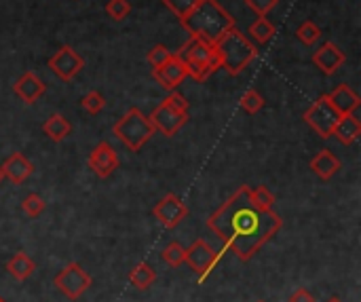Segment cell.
Here are the masks:
<instances>
[{
  "label": "cell",
  "mask_w": 361,
  "mask_h": 302,
  "mask_svg": "<svg viewBox=\"0 0 361 302\" xmlns=\"http://www.w3.org/2000/svg\"><path fill=\"white\" fill-rule=\"evenodd\" d=\"M207 226L220 237L224 250L235 252L247 262L266 241L281 231L283 220L272 209H258L249 203L247 186L243 184L224 205L209 216Z\"/></svg>",
  "instance_id": "obj_1"
},
{
  "label": "cell",
  "mask_w": 361,
  "mask_h": 302,
  "mask_svg": "<svg viewBox=\"0 0 361 302\" xmlns=\"http://www.w3.org/2000/svg\"><path fill=\"white\" fill-rule=\"evenodd\" d=\"M180 23L190 36L203 38L209 45H213L222 34H226L231 27H235L233 15L218 0H199L192 11L180 19Z\"/></svg>",
  "instance_id": "obj_2"
},
{
  "label": "cell",
  "mask_w": 361,
  "mask_h": 302,
  "mask_svg": "<svg viewBox=\"0 0 361 302\" xmlns=\"http://www.w3.org/2000/svg\"><path fill=\"white\" fill-rule=\"evenodd\" d=\"M213 49L220 58V68H224L233 76L241 74L258 55L256 47L249 43L237 27H231L226 34H222L213 43Z\"/></svg>",
  "instance_id": "obj_3"
},
{
  "label": "cell",
  "mask_w": 361,
  "mask_h": 302,
  "mask_svg": "<svg viewBox=\"0 0 361 302\" xmlns=\"http://www.w3.org/2000/svg\"><path fill=\"white\" fill-rule=\"evenodd\" d=\"M113 133L131 152H137V150H142V146L156 133V129L150 123V119L144 117L142 110L133 106L115 123Z\"/></svg>",
  "instance_id": "obj_4"
},
{
  "label": "cell",
  "mask_w": 361,
  "mask_h": 302,
  "mask_svg": "<svg viewBox=\"0 0 361 302\" xmlns=\"http://www.w3.org/2000/svg\"><path fill=\"white\" fill-rule=\"evenodd\" d=\"M178 58L186 64L188 76H192L199 82L205 80L209 74H213L220 68V58H218L213 45L205 43L203 38L190 36V40L178 53Z\"/></svg>",
  "instance_id": "obj_5"
},
{
  "label": "cell",
  "mask_w": 361,
  "mask_h": 302,
  "mask_svg": "<svg viewBox=\"0 0 361 302\" xmlns=\"http://www.w3.org/2000/svg\"><path fill=\"white\" fill-rule=\"evenodd\" d=\"M342 115L338 113V110L329 104L327 95H321L307 113H304V123H307L321 140H327V137H331V131H334L338 119Z\"/></svg>",
  "instance_id": "obj_6"
},
{
  "label": "cell",
  "mask_w": 361,
  "mask_h": 302,
  "mask_svg": "<svg viewBox=\"0 0 361 302\" xmlns=\"http://www.w3.org/2000/svg\"><path fill=\"white\" fill-rule=\"evenodd\" d=\"M226 250L222 247V252H216L213 247L205 241V239H197L194 241L188 250H186V258L184 262L194 270V272H199V283H203L207 277H209V272L216 268V264L220 262L222 254H224Z\"/></svg>",
  "instance_id": "obj_7"
},
{
  "label": "cell",
  "mask_w": 361,
  "mask_h": 302,
  "mask_svg": "<svg viewBox=\"0 0 361 302\" xmlns=\"http://www.w3.org/2000/svg\"><path fill=\"white\" fill-rule=\"evenodd\" d=\"M55 288H58L64 296H68L70 300H78L82 294H85L93 279H91V275L82 268L78 262H70L62 272L55 275V279H53Z\"/></svg>",
  "instance_id": "obj_8"
},
{
  "label": "cell",
  "mask_w": 361,
  "mask_h": 302,
  "mask_svg": "<svg viewBox=\"0 0 361 302\" xmlns=\"http://www.w3.org/2000/svg\"><path fill=\"white\" fill-rule=\"evenodd\" d=\"M49 68L58 78L72 80L82 68H85V60H82L72 47L64 45L49 58Z\"/></svg>",
  "instance_id": "obj_9"
},
{
  "label": "cell",
  "mask_w": 361,
  "mask_h": 302,
  "mask_svg": "<svg viewBox=\"0 0 361 302\" xmlns=\"http://www.w3.org/2000/svg\"><path fill=\"white\" fill-rule=\"evenodd\" d=\"M148 119L159 133H163L165 137H172L186 125L188 113H180V110L172 108L167 102H161Z\"/></svg>",
  "instance_id": "obj_10"
},
{
  "label": "cell",
  "mask_w": 361,
  "mask_h": 302,
  "mask_svg": "<svg viewBox=\"0 0 361 302\" xmlns=\"http://www.w3.org/2000/svg\"><path fill=\"white\" fill-rule=\"evenodd\" d=\"M152 213L165 229H176L188 216V207L184 205V201L176 195V192H167V195L154 205Z\"/></svg>",
  "instance_id": "obj_11"
},
{
  "label": "cell",
  "mask_w": 361,
  "mask_h": 302,
  "mask_svg": "<svg viewBox=\"0 0 361 302\" xmlns=\"http://www.w3.org/2000/svg\"><path fill=\"white\" fill-rule=\"evenodd\" d=\"M186 76H188V68L178 55H172V60L165 62L161 68H152V78L167 91H176V87Z\"/></svg>",
  "instance_id": "obj_12"
},
{
  "label": "cell",
  "mask_w": 361,
  "mask_h": 302,
  "mask_svg": "<svg viewBox=\"0 0 361 302\" xmlns=\"http://www.w3.org/2000/svg\"><path fill=\"white\" fill-rule=\"evenodd\" d=\"M87 163H89V167H91L100 178H108V176H113V174L119 170V163H121V161H119V154L115 152L113 146H110L108 142H100V144L91 150Z\"/></svg>",
  "instance_id": "obj_13"
},
{
  "label": "cell",
  "mask_w": 361,
  "mask_h": 302,
  "mask_svg": "<svg viewBox=\"0 0 361 302\" xmlns=\"http://www.w3.org/2000/svg\"><path fill=\"white\" fill-rule=\"evenodd\" d=\"M347 62L345 51L336 43H323L315 53H313V64L323 72V74H336Z\"/></svg>",
  "instance_id": "obj_14"
},
{
  "label": "cell",
  "mask_w": 361,
  "mask_h": 302,
  "mask_svg": "<svg viewBox=\"0 0 361 302\" xmlns=\"http://www.w3.org/2000/svg\"><path fill=\"white\" fill-rule=\"evenodd\" d=\"M13 91H15V95H17L21 102H25V104H36V102L45 95L47 87H45V82H43L32 70H27V72H23V74L15 80Z\"/></svg>",
  "instance_id": "obj_15"
},
{
  "label": "cell",
  "mask_w": 361,
  "mask_h": 302,
  "mask_svg": "<svg viewBox=\"0 0 361 302\" xmlns=\"http://www.w3.org/2000/svg\"><path fill=\"white\" fill-rule=\"evenodd\" d=\"M0 167H3L5 178H9L13 184H23L27 178L34 174V165L21 152H13L3 165H0Z\"/></svg>",
  "instance_id": "obj_16"
},
{
  "label": "cell",
  "mask_w": 361,
  "mask_h": 302,
  "mask_svg": "<svg viewBox=\"0 0 361 302\" xmlns=\"http://www.w3.org/2000/svg\"><path fill=\"white\" fill-rule=\"evenodd\" d=\"M327 100H329V104L334 106L340 115H351V113H355V110L359 108V104H361V100H359V95L349 87V85H338L334 91H331L329 95H327Z\"/></svg>",
  "instance_id": "obj_17"
},
{
  "label": "cell",
  "mask_w": 361,
  "mask_h": 302,
  "mask_svg": "<svg viewBox=\"0 0 361 302\" xmlns=\"http://www.w3.org/2000/svg\"><path fill=\"white\" fill-rule=\"evenodd\" d=\"M311 170L321 178V180H331L338 170H340V159L329 152V150H319L313 159H311Z\"/></svg>",
  "instance_id": "obj_18"
},
{
  "label": "cell",
  "mask_w": 361,
  "mask_h": 302,
  "mask_svg": "<svg viewBox=\"0 0 361 302\" xmlns=\"http://www.w3.org/2000/svg\"><path fill=\"white\" fill-rule=\"evenodd\" d=\"M359 133H361V123H359V119L355 117V113L342 115V117L338 119L334 131H331V135H336V140H338L340 144H345V146H351V144L357 140V137H359Z\"/></svg>",
  "instance_id": "obj_19"
},
{
  "label": "cell",
  "mask_w": 361,
  "mask_h": 302,
  "mask_svg": "<svg viewBox=\"0 0 361 302\" xmlns=\"http://www.w3.org/2000/svg\"><path fill=\"white\" fill-rule=\"evenodd\" d=\"M7 270L13 275V277L17 281H25V279H30L34 270H36V264L34 260L27 256L25 252H17L9 262H7Z\"/></svg>",
  "instance_id": "obj_20"
},
{
  "label": "cell",
  "mask_w": 361,
  "mask_h": 302,
  "mask_svg": "<svg viewBox=\"0 0 361 302\" xmlns=\"http://www.w3.org/2000/svg\"><path fill=\"white\" fill-rule=\"evenodd\" d=\"M43 131H45V135L49 137L51 142H62V140H66V137L70 135L72 125H70V121L64 115H51L45 121Z\"/></svg>",
  "instance_id": "obj_21"
},
{
  "label": "cell",
  "mask_w": 361,
  "mask_h": 302,
  "mask_svg": "<svg viewBox=\"0 0 361 302\" xmlns=\"http://www.w3.org/2000/svg\"><path fill=\"white\" fill-rule=\"evenodd\" d=\"M154 279H156V272L148 262H140L129 275L131 286H135L137 290H148L154 283Z\"/></svg>",
  "instance_id": "obj_22"
},
{
  "label": "cell",
  "mask_w": 361,
  "mask_h": 302,
  "mask_svg": "<svg viewBox=\"0 0 361 302\" xmlns=\"http://www.w3.org/2000/svg\"><path fill=\"white\" fill-rule=\"evenodd\" d=\"M247 199L258 209H272L275 205V195L266 186H256V188L247 186Z\"/></svg>",
  "instance_id": "obj_23"
},
{
  "label": "cell",
  "mask_w": 361,
  "mask_h": 302,
  "mask_svg": "<svg viewBox=\"0 0 361 302\" xmlns=\"http://www.w3.org/2000/svg\"><path fill=\"white\" fill-rule=\"evenodd\" d=\"M249 34H252L260 45L268 43L275 34V25L266 17H258L252 25H249Z\"/></svg>",
  "instance_id": "obj_24"
},
{
  "label": "cell",
  "mask_w": 361,
  "mask_h": 302,
  "mask_svg": "<svg viewBox=\"0 0 361 302\" xmlns=\"http://www.w3.org/2000/svg\"><path fill=\"white\" fill-rule=\"evenodd\" d=\"M296 36H298V40L302 45L311 47V45H315L321 38V30H319V25L315 21H302L298 25V30H296Z\"/></svg>",
  "instance_id": "obj_25"
},
{
  "label": "cell",
  "mask_w": 361,
  "mask_h": 302,
  "mask_svg": "<svg viewBox=\"0 0 361 302\" xmlns=\"http://www.w3.org/2000/svg\"><path fill=\"white\" fill-rule=\"evenodd\" d=\"M163 260L167 262L170 266H174V268H178V266H182L184 264V258H186V247H182V243H178V241H172L167 247L163 250Z\"/></svg>",
  "instance_id": "obj_26"
},
{
  "label": "cell",
  "mask_w": 361,
  "mask_h": 302,
  "mask_svg": "<svg viewBox=\"0 0 361 302\" xmlns=\"http://www.w3.org/2000/svg\"><path fill=\"white\" fill-rule=\"evenodd\" d=\"M239 106L245 110L247 115H256V113H260L262 106H264V97H262L256 89H247V91L241 95Z\"/></svg>",
  "instance_id": "obj_27"
},
{
  "label": "cell",
  "mask_w": 361,
  "mask_h": 302,
  "mask_svg": "<svg viewBox=\"0 0 361 302\" xmlns=\"http://www.w3.org/2000/svg\"><path fill=\"white\" fill-rule=\"evenodd\" d=\"M108 17H113L115 21H123L131 15V3L129 0H108L106 5Z\"/></svg>",
  "instance_id": "obj_28"
},
{
  "label": "cell",
  "mask_w": 361,
  "mask_h": 302,
  "mask_svg": "<svg viewBox=\"0 0 361 302\" xmlns=\"http://www.w3.org/2000/svg\"><path fill=\"white\" fill-rule=\"evenodd\" d=\"M21 211L25 216L30 218H36L45 211V199L40 195H36V192H32V195H27L23 201H21Z\"/></svg>",
  "instance_id": "obj_29"
},
{
  "label": "cell",
  "mask_w": 361,
  "mask_h": 302,
  "mask_svg": "<svg viewBox=\"0 0 361 302\" xmlns=\"http://www.w3.org/2000/svg\"><path fill=\"white\" fill-rule=\"evenodd\" d=\"M80 104H82V108H85L89 115H100L104 110V106H106V100H104V95L100 91H89L85 97L80 100Z\"/></svg>",
  "instance_id": "obj_30"
},
{
  "label": "cell",
  "mask_w": 361,
  "mask_h": 302,
  "mask_svg": "<svg viewBox=\"0 0 361 302\" xmlns=\"http://www.w3.org/2000/svg\"><path fill=\"white\" fill-rule=\"evenodd\" d=\"M197 3H199V0H163V5L167 7L178 19L186 17Z\"/></svg>",
  "instance_id": "obj_31"
},
{
  "label": "cell",
  "mask_w": 361,
  "mask_h": 302,
  "mask_svg": "<svg viewBox=\"0 0 361 302\" xmlns=\"http://www.w3.org/2000/svg\"><path fill=\"white\" fill-rule=\"evenodd\" d=\"M172 51L165 47V45H156V47H152L150 49V53H148V62H150V66L152 68H161L165 62H170L172 60Z\"/></svg>",
  "instance_id": "obj_32"
},
{
  "label": "cell",
  "mask_w": 361,
  "mask_h": 302,
  "mask_svg": "<svg viewBox=\"0 0 361 302\" xmlns=\"http://www.w3.org/2000/svg\"><path fill=\"white\" fill-rule=\"evenodd\" d=\"M277 3H279V0H245V5L252 9L258 17H266V13L270 9H275Z\"/></svg>",
  "instance_id": "obj_33"
},
{
  "label": "cell",
  "mask_w": 361,
  "mask_h": 302,
  "mask_svg": "<svg viewBox=\"0 0 361 302\" xmlns=\"http://www.w3.org/2000/svg\"><path fill=\"white\" fill-rule=\"evenodd\" d=\"M163 102H167L172 108H176V110H180V113H188V102H186V97L184 95H180L178 91H174V93H170L167 97H165Z\"/></svg>",
  "instance_id": "obj_34"
},
{
  "label": "cell",
  "mask_w": 361,
  "mask_h": 302,
  "mask_svg": "<svg viewBox=\"0 0 361 302\" xmlns=\"http://www.w3.org/2000/svg\"><path fill=\"white\" fill-rule=\"evenodd\" d=\"M290 302H317L315 296L307 290V288H298L292 296H290Z\"/></svg>",
  "instance_id": "obj_35"
},
{
  "label": "cell",
  "mask_w": 361,
  "mask_h": 302,
  "mask_svg": "<svg viewBox=\"0 0 361 302\" xmlns=\"http://www.w3.org/2000/svg\"><path fill=\"white\" fill-rule=\"evenodd\" d=\"M327 302H342V300H340V298H336V296H334V298H329V300H327Z\"/></svg>",
  "instance_id": "obj_36"
},
{
  "label": "cell",
  "mask_w": 361,
  "mask_h": 302,
  "mask_svg": "<svg viewBox=\"0 0 361 302\" xmlns=\"http://www.w3.org/2000/svg\"><path fill=\"white\" fill-rule=\"evenodd\" d=\"M5 180V174H3V167H0V182H3Z\"/></svg>",
  "instance_id": "obj_37"
},
{
  "label": "cell",
  "mask_w": 361,
  "mask_h": 302,
  "mask_svg": "<svg viewBox=\"0 0 361 302\" xmlns=\"http://www.w3.org/2000/svg\"><path fill=\"white\" fill-rule=\"evenodd\" d=\"M0 302H7V300H5V298H0Z\"/></svg>",
  "instance_id": "obj_38"
},
{
  "label": "cell",
  "mask_w": 361,
  "mask_h": 302,
  "mask_svg": "<svg viewBox=\"0 0 361 302\" xmlns=\"http://www.w3.org/2000/svg\"><path fill=\"white\" fill-rule=\"evenodd\" d=\"M258 302H266V300H258Z\"/></svg>",
  "instance_id": "obj_39"
}]
</instances>
